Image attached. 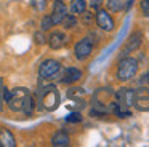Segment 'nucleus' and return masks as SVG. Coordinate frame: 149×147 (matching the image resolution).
Masks as SVG:
<instances>
[{
    "label": "nucleus",
    "instance_id": "14",
    "mask_svg": "<svg viewBox=\"0 0 149 147\" xmlns=\"http://www.w3.org/2000/svg\"><path fill=\"white\" fill-rule=\"evenodd\" d=\"M0 146H3V147H15L16 146L15 136L11 134L10 130H7V128H2V130H0Z\"/></svg>",
    "mask_w": 149,
    "mask_h": 147
},
{
    "label": "nucleus",
    "instance_id": "8",
    "mask_svg": "<svg viewBox=\"0 0 149 147\" xmlns=\"http://www.w3.org/2000/svg\"><path fill=\"white\" fill-rule=\"evenodd\" d=\"M135 105L138 110L148 112L149 110V89L143 88L135 91Z\"/></svg>",
    "mask_w": 149,
    "mask_h": 147
},
{
    "label": "nucleus",
    "instance_id": "16",
    "mask_svg": "<svg viewBox=\"0 0 149 147\" xmlns=\"http://www.w3.org/2000/svg\"><path fill=\"white\" fill-rule=\"evenodd\" d=\"M107 11H112V13H117L120 10L125 8L127 5V0H107Z\"/></svg>",
    "mask_w": 149,
    "mask_h": 147
},
{
    "label": "nucleus",
    "instance_id": "22",
    "mask_svg": "<svg viewBox=\"0 0 149 147\" xmlns=\"http://www.w3.org/2000/svg\"><path fill=\"white\" fill-rule=\"evenodd\" d=\"M45 40H47V38H45V35H43L42 32H37V34L34 35V42L39 43V45H43V43H45Z\"/></svg>",
    "mask_w": 149,
    "mask_h": 147
},
{
    "label": "nucleus",
    "instance_id": "23",
    "mask_svg": "<svg viewBox=\"0 0 149 147\" xmlns=\"http://www.w3.org/2000/svg\"><path fill=\"white\" fill-rule=\"evenodd\" d=\"M82 21H84V24H90V22L93 21V15H91V13L84 11V13H82Z\"/></svg>",
    "mask_w": 149,
    "mask_h": 147
},
{
    "label": "nucleus",
    "instance_id": "9",
    "mask_svg": "<svg viewBox=\"0 0 149 147\" xmlns=\"http://www.w3.org/2000/svg\"><path fill=\"white\" fill-rule=\"evenodd\" d=\"M82 78V70L77 69V67H66L64 70H63L61 74V82L63 83H68V85H71V83H75L79 82V80Z\"/></svg>",
    "mask_w": 149,
    "mask_h": 147
},
{
    "label": "nucleus",
    "instance_id": "11",
    "mask_svg": "<svg viewBox=\"0 0 149 147\" xmlns=\"http://www.w3.org/2000/svg\"><path fill=\"white\" fill-rule=\"evenodd\" d=\"M66 11H68V8H66V5L63 3V0H56V2L53 3V13L50 15L53 19V24H61L64 16H66Z\"/></svg>",
    "mask_w": 149,
    "mask_h": 147
},
{
    "label": "nucleus",
    "instance_id": "3",
    "mask_svg": "<svg viewBox=\"0 0 149 147\" xmlns=\"http://www.w3.org/2000/svg\"><path fill=\"white\" fill-rule=\"evenodd\" d=\"M40 99H42V104L45 109L55 110L59 104V93L55 86H48V88H45V91L40 94Z\"/></svg>",
    "mask_w": 149,
    "mask_h": 147
},
{
    "label": "nucleus",
    "instance_id": "4",
    "mask_svg": "<svg viewBox=\"0 0 149 147\" xmlns=\"http://www.w3.org/2000/svg\"><path fill=\"white\" fill-rule=\"evenodd\" d=\"M61 70V64L56 59H45L39 66V75L42 78H52Z\"/></svg>",
    "mask_w": 149,
    "mask_h": 147
},
{
    "label": "nucleus",
    "instance_id": "17",
    "mask_svg": "<svg viewBox=\"0 0 149 147\" xmlns=\"http://www.w3.org/2000/svg\"><path fill=\"white\" fill-rule=\"evenodd\" d=\"M61 24L64 26L66 29H72V27H75V24H77V19H75L74 15H66Z\"/></svg>",
    "mask_w": 149,
    "mask_h": 147
},
{
    "label": "nucleus",
    "instance_id": "12",
    "mask_svg": "<svg viewBox=\"0 0 149 147\" xmlns=\"http://www.w3.org/2000/svg\"><path fill=\"white\" fill-rule=\"evenodd\" d=\"M47 40H48L50 48L59 50V48H63L66 43V35L63 34V32H53V34H50V37L47 38Z\"/></svg>",
    "mask_w": 149,
    "mask_h": 147
},
{
    "label": "nucleus",
    "instance_id": "24",
    "mask_svg": "<svg viewBox=\"0 0 149 147\" xmlns=\"http://www.w3.org/2000/svg\"><path fill=\"white\" fill-rule=\"evenodd\" d=\"M101 3H103V0H90V6L91 8H100L101 6Z\"/></svg>",
    "mask_w": 149,
    "mask_h": 147
},
{
    "label": "nucleus",
    "instance_id": "1",
    "mask_svg": "<svg viewBox=\"0 0 149 147\" xmlns=\"http://www.w3.org/2000/svg\"><path fill=\"white\" fill-rule=\"evenodd\" d=\"M138 72V61L135 58H122L117 66V78L122 82H128Z\"/></svg>",
    "mask_w": 149,
    "mask_h": 147
},
{
    "label": "nucleus",
    "instance_id": "2",
    "mask_svg": "<svg viewBox=\"0 0 149 147\" xmlns=\"http://www.w3.org/2000/svg\"><path fill=\"white\" fill-rule=\"evenodd\" d=\"M29 94H31V93H29V89H27V88H15L13 91H11L8 101H7L8 107H10L11 110H15V112L23 110L24 101H26V98Z\"/></svg>",
    "mask_w": 149,
    "mask_h": 147
},
{
    "label": "nucleus",
    "instance_id": "7",
    "mask_svg": "<svg viewBox=\"0 0 149 147\" xmlns=\"http://www.w3.org/2000/svg\"><path fill=\"white\" fill-rule=\"evenodd\" d=\"M116 98H117V104L120 107H130V105L135 104V91L128 88H122L116 93Z\"/></svg>",
    "mask_w": 149,
    "mask_h": 147
},
{
    "label": "nucleus",
    "instance_id": "10",
    "mask_svg": "<svg viewBox=\"0 0 149 147\" xmlns=\"http://www.w3.org/2000/svg\"><path fill=\"white\" fill-rule=\"evenodd\" d=\"M141 42H143V34L139 31H135L128 37V40H127L125 48H123V54H128V53H132V51L138 50V48L141 46Z\"/></svg>",
    "mask_w": 149,
    "mask_h": 147
},
{
    "label": "nucleus",
    "instance_id": "5",
    "mask_svg": "<svg viewBox=\"0 0 149 147\" xmlns=\"http://www.w3.org/2000/svg\"><path fill=\"white\" fill-rule=\"evenodd\" d=\"M95 21H96L98 27H100L101 31H104V32L114 31V19H112V16L109 15V11H106V10L98 8L96 15H95Z\"/></svg>",
    "mask_w": 149,
    "mask_h": 147
},
{
    "label": "nucleus",
    "instance_id": "18",
    "mask_svg": "<svg viewBox=\"0 0 149 147\" xmlns=\"http://www.w3.org/2000/svg\"><path fill=\"white\" fill-rule=\"evenodd\" d=\"M40 26H42V31H48L50 27H53L55 24H53V19H52V16H50V15L43 16V19H42V24H40Z\"/></svg>",
    "mask_w": 149,
    "mask_h": 147
},
{
    "label": "nucleus",
    "instance_id": "6",
    "mask_svg": "<svg viewBox=\"0 0 149 147\" xmlns=\"http://www.w3.org/2000/svg\"><path fill=\"white\" fill-rule=\"evenodd\" d=\"M91 51H93V43H91L88 38H82L80 42L75 43L74 48V54L79 61H85L87 58H90Z\"/></svg>",
    "mask_w": 149,
    "mask_h": 147
},
{
    "label": "nucleus",
    "instance_id": "13",
    "mask_svg": "<svg viewBox=\"0 0 149 147\" xmlns=\"http://www.w3.org/2000/svg\"><path fill=\"white\" fill-rule=\"evenodd\" d=\"M71 144V137H69L68 133H64V131H58V133L53 134L52 137V146L55 147H66Z\"/></svg>",
    "mask_w": 149,
    "mask_h": 147
},
{
    "label": "nucleus",
    "instance_id": "19",
    "mask_svg": "<svg viewBox=\"0 0 149 147\" xmlns=\"http://www.w3.org/2000/svg\"><path fill=\"white\" fill-rule=\"evenodd\" d=\"M32 8L36 11H43L47 8V0H32Z\"/></svg>",
    "mask_w": 149,
    "mask_h": 147
},
{
    "label": "nucleus",
    "instance_id": "25",
    "mask_svg": "<svg viewBox=\"0 0 149 147\" xmlns=\"http://www.w3.org/2000/svg\"><path fill=\"white\" fill-rule=\"evenodd\" d=\"M141 83H149V70L144 74V75L141 77Z\"/></svg>",
    "mask_w": 149,
    "mask_h": 147
},
{
    "label": "nucleus",
    "instance_id": "21",
    "mask_svg": "<svg viewBox=\"0 0 149 147\" xmlns=\"http://www.w3.org/2000/svg\"><path fill=\"white\" fill-rule=\"evenodd\" d=\"M139 8H141L143 15H144L146 18H149V0H141V3H139Z\"/></svg>",
    "mask_w": 149,
    "mask_h": 147
},
{
    "label": "nucleus",
    "instance_id": "20",
    "mask_svg": "<svg viewBox=\"0 0 149 147\" xmlns=\"http://www.w3.org/2000/svg\"><path fill=\"white\" fill-rule=\"evenodd\" d=\"M66 121H69V123H79V121H82V115L79 112H72V114H69L66 117Z\"/></svg>",
    "mask_w": 149,
    "mask_h": 147
},
{
    "label": "nucleus",
    "instance_id": "15",
    "mask_svg": "<svg viewBox=\"0 0 149 147\" xmlns=\"http://www.w3.org/2000/svg\"><path fill=\"white\" fill-rule=\"evenodd\" d=\"M69 10H71L72 15H82L87 10V2L85 0H72Z\"/></svg>",
    "mask_w": 149,
    "mask_h": 147
}]
</instances>
